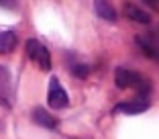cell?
Instances as JSON below:
<instances>
[{
  "instance_id": "6",
  "label": "cell",
  "mask_w": 159,
  "mask_h": 139,
  "mask_svg": "<svg viewBox=\"0 0 159 139\" xmlns=\"http://www.w3.org/2000/svg\"><path fill=\"white\" fill-rule=\"evenodd\" d=\"M147 108H149V102H147V100L120 102V104H116L114 113H125V115H139V113H145Z\"/></svg>"
},
{
  "instance_id": "2",
  "label": "cell",
  "mask_w": 159,
  "mask_h": 139,
  "mask_svg": "<svg viewBox=\"0 0 159 139\" xmlns=\"http://www.w3.org/2000/svg\"><path fill=\"white\" fill-rule=\"evenodd\" d=\"M27 53L33 61H37L41 70H51V55L43 43H39L37 39H29L27 41Z\"/></svg>"
},
{
  "instance_id": "7",
  "label": "cell",
  "mask_w": 159,
  "mask_h": 139,
  "mask_svg": "<svg viewBox=\"0 0 159 139\" xmlns=\"http://www.w3.org/2000/svg\"><path fill=\"white\" fill-rule=\"evenodd\" d=\"M125 14L131 21H135V23H141V25H149L151 23L149 12L143 10V8H139V6H135V4H125Z\"/></svg>"
},
{
  "instance_id": "3",
  "label": "cell",
  "mask_w": 159,
  "mask_h": 139,
  "mask_svg": "<svg viewBox=\"0 0 159 139\" xmlns=\"http://www.w3.org/2000/svg\"><path fill=\"white\" fill-rule=\"evenodd\" d=\"M47 102H49V107H51V108H66L67 102H70L66 88L59 84V80H57V78H51V82H49Z\"/></svg>"
},
{
  "instance_id": "5",
  "label": "cell",
  "mask_w": 159,
  "mask_h": 139,
  "mask_svg": "<svg viewBox=\"0 0 159 139\" xmlns=\"http://www.w3.org/2000/svg\"><path fill=\"white\" fill-rule=\"evenodd\" d=\"M135 41H137V45L141 47V51H143L147 57H151V60H159V43L155 41V39H151L149 35H139Z\"/></svg>"
},
{
  "instance_id": "8",
  "label": "cell",
  "mask_w": 159,
  "mask_h": 139,
  "mask_svg": "<svg viewBox=\"0 0 159 139\" xmlns=\"http://www.w3.org/2000/svg\"><path fill=\"white\" fill-rule=\"evenodd\" d=\"M33 119H35L37 125L47 127V129H55V127H57V119L51 115V113H47L45 108H41V107H37L33 111Z\"/></svg>"
},
{
  "instance_id": "4",
  "label": "cell",
  "mask_w": 159,
  "mask_h": 139,
  "mask_svg": "<svg viewBox=\"0 0 159 139\" xmlns=\"http://www.w3.org/2000/svg\"><path fill=\"white\" fill-rule=\"evenodd\" d=\"M0 102L4 107L12 104V84H10V72L0 65Z\"/></svg>"
},
{
  "instance_id": "10",
  "label": "cell",
  "mask_w": 159,
  "mask_h": 139,
  "mask_svg": "<svg viewBox=\"0 0 159 139\" xmlns=\"http://www.w3.org/2000/svg\"><path fill=\"white\" fill-rule=\"evenodd\" d=\"M16 47V35L12 31L0 33V53H10Z\"/></svg>"
},
{
  "instance_id": "11",
  "label": "cell",
  "mask_w": 159,
  "mask_h": 139,
  "mask_svg": "<svg viewBox=\"0 0 159 139\" xmlns=\"http://www.w3.org/2000/svg\"><path fill=\"white\" fill-rule=\"evenodd\" d=\"M74 74L78 76V78H88L90 68L88 65H74Z\"/></svg>"
},
{
  "instance_id": "1",
  "label": "cell",
  "mask_w": 159,
  "mask_h": 139,
  "mask_svg": "<svg viewBox=\"0 0 159 139\" xmlns=\"http://www.w3.org/2000/svg\"><path fill=\"white\" fill-rule=\"evenodd\" d=\"M114 82H116L118 88H135L141 98H147L149 92H151V84L141 74H137L133 70H126V68H116V72H114Z\"/></svg>"
},
{
  "instance_id": "9",
  "label": "cell",
  "mask_w": 159,
  "mask_h": 139,
  "mask_svg": "<svg viewBox=\"0 0 159 139\" xmlns=\"http://www.w3.org/2000/svg\"><path fill=\"white\" fill-rule=\"evenodd\" d=\"M94 8H96L98 17H102V19H106V21H116V10L112 8V4H110V2H102V0H98V2H94Z\"/></svg>"
}]
</instances>
